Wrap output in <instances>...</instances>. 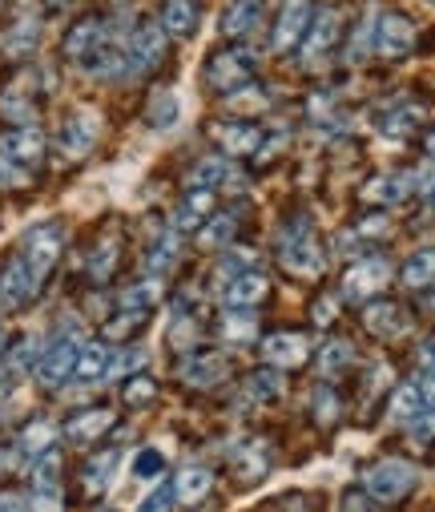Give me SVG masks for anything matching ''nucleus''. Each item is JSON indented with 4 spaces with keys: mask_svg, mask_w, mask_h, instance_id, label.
<instances>
[{
    "mask_svg": "<svg viewBox=\"0 0 435 512\" xmlns=\"http://www.w3.org/2000/svg\"><path fill=\"white\" fill-rule=\"evenodd\" d=\"M77 351H81V339L73 327H65L41 355H37V383L41 388H61V383L73 375L77 367Z\"/></svg>",
    "mask_w": 435,
    "mask_h": 512,
    "instance_id": "3",
    "label": "nucleus"
},
{
    "mask_svg": "<svg viewBox=\"0 0 435 512\" xmlns=\"http://www.w3.org/2000/svg\"><path fill=\"white\" fill-rule=\"evenodd\" d=\"M234 218H238V214H210V226L202 230V242H206V246H222V242L234 234V226H238Z\"/></svg>",
    "mask_w": 435,
    "mask_h": 512,
    "instance_id": "44",
    "label": "nucleus"
},
{
    "mask_svg": "<svg viewBox=\"0 0 435 512\" xmlns=\"http://www.w3.org/2000/svg\"><path fill=\"white\" fill-rule=\"evenodd\" d=\"M101 512H109V508H101Z\"/></svg>",
    "mask_w": 435,
    "mask_h": 512,
    "instance_id": "61",
    "label": "nucleus"
},
{
    "mask_svg": "<svg viewBox=\"0 0 435 512\" xmlns=\"http://www.w3.org/2000/svg\"><path fill=\"white\" fill-rule=\"evenodd\" d=\"M37 287L41 283L29 275V267L21 263V254H17V259L5 271H0V303H5V307H25L37 295Z\"/></svg>",
    "mask_w": 435,
    "mask_h": 512,
    "instance_id": "16",
    "label": "nucleus"
},
{
    "mask_svg": "<svg viewBox=\"0 0 435 512\" xmlns=\"http://www.w3.org/2000/svg\"><path fill=\"white\" fill-rule=\"evenodd\" d=\"M387 279H391V263L387 259H359L347 275H343V299H351V303H359V299H371L379 287H387Z\"/></svg>",
    "mask_w": 435,
    "mask_h": 512,
    "instance_id": "10",
    "label": "nucleus"
},
{
    "mask_svg": "<svg viewBox=\"0 0 435 512\" xmlns=\"http://www.w3.org/2000/svg\"><path fill=\"white\" fill-rule=\"evenodd\" d=\"M45 146H49V142H45V134L37 130L33 121H29V125H13V130L0 138V150H5L0 158H9L13 166L29 170V166H37V162L45 158Z\"/></svg>",
    "mask_w": 435,
    "mask_h": 512,
    "instance_id": "9",
    "label": "nucleus"
},
{
    "mask_svg": "<svg viewBox=\"0 0 435 512\" xmlns=\"http://www.w3.org/2000/svg\"><path fill=\"white\" fill-rule=\"evenodd\" d=\"M0 512H25L21 496H13V492H0Z\"/></svg>",
    "mask_w": 435,
    "mask_h": 512,
    "instance_id": "54",
    "label": "nucleus"
},
{
    "mask_svg": "<svg viewBox=\"0 0 435 512\" xmlns=\"http://www.w3.org/2000/svg\"><path fill=\"white\" fill-rule=\"evenodd\" d=\"M210 492H214V472L202 468V464H186V468L178 472V480H174V500L186 504V508L202 504Z\"/></svg>",
    "mask_w": 435,
    "mask_h": 512,
    "instance_id": "19",
    "label": "nucleus"
},
{
    "mask_svg": "<svg viewBox=\"0 0 435 512\" xmlns=\"http://www.w3.org/2000/svg\"><path fill=\"white\" fill-rule=\"evenodd\" d=\"M278 254H282V267L295 275V279H315V275H323V267H327V254H323L315 230H311L303 218H295V222L282 226V234H278Z\"/></svg>",
    "mask_w": 435,
    "mask_h": 512,
    "instance_id": "1",
    "label": "nucleus"
},
{
    "mask_svg": "<svg viewBox=\"0 0 435 512\" xmlns=\"http://www.w3.org/2000/svg\"><path fill=\"white\" fill-rule=\"evenodd\" d=\"M311 25V0H286L282 13H278V25H274V37H270V49L274 53H286L303 41Z\"/></svg>",
    "mask_w": 435,
    "mask_h": 512,
    "instance_id": "12",
    "label": "nucleus"
},
{
    "mask_svg": "<svg viewBox=\"0 0 435 512\" xmlns=\"http://www.w3.org/2000/svg\"><path fill=\"white\" fill-rule=\"evenodd\" d=\"M351 359H355V347H351L347 339H327V343L319 347V355H315V363H319L323 375H339Z\"/></svg>",
    "mask_w": 435,
    "mask_h": 512,
    "instance_id": "33",
    "label": "nucleus"
},
{
    "mask_svg": "<svg viewBox=\"0 0 435 512\" xmlns=\"http://www.w3.org/2000/svg\"><path fill=\"white\" fill-rule=\"evenodd\" d=\"M266 275H258V271H246V275H230L226 279V287H222V303L230 307V311H250V307H258L262 299H266Z\"/></svg>",
    "mask_w": 435,
    "mask_h": 512,
    "instance_id": "14",
    "label": "nucleus"
},
{
    "mask_svg": "<svg viewBox=\"0 0 435 512\" xmlns=\"http://www.w3.org/2000/svg\"><path fill=\"white\" fill-rule=\"evenodd\" d=\"M411 432H415L419 440H431V436H435V412H419V416L411 420Z\"/></svg>",
    "mask_w": 435,
    "mask_h": 512,
    "instance_id": "50",
    "label": "nucleus"
},
{
    "mask_svg": "<svg viewBox=\"0 0 435 512\" xmlns=\"http://www.w3.org/2000/svg\"><path fill=\"white\" fill-rule=\"evenodd\" d=\"M258 25H262V0H234V5L226 9V17H222V33L234 37V41L250 37Z\"/></svg>",
    "mask_w": 435,
    "mask_h": 512,
    "instance_id": "21",
    "label": "nucleus"
},
{
    "mask_svg": "<svg viewBox=\"0 0 435 512\" xmlns=\"http://www.w3.org/2000/svg\"><path fill=\"white\" fill-rule=\"evenodd\" d=\"M419 363H423L427 371H435V335L423 339V347H419Z\"/></svg>",
    "mask_w": 435,
    "mask_h": 512,
    "instance_id": "53",
    "label": "nucleus"
},
{
    "mask_svg": "<svg viewBox=\"0 0 435 512\" xmlns=\"http://www.w3.org/2000/svg\"><path fill=\"white\" fill-rule=\"evenodd\" d=\"M363 323H367V331L379 335V339H395V335H403V327H407L403 307H399V303H387V299L371 303V307L363 311Z\"/></svg>",
    "mask_w": 435,
    "mask_h": 512,
    "instance_id": "20",
    "label": "nucleus"
},
{
    "mask_svg": "<svg viewBox=\"0 0 435 512\" xmlns=\"http://www.w3.org/2000/svg\"><path fill=\"white\" fill-rule=\"evenodd\" d=\"M141 363H145V351H141V347H125L121 355H113V359H109V379H121V375L137 371Z\"/></svg>",
    "mask_w": 435,
    "mask_h": 512,
    "instance_id": "47",
    "label": "nucleus"
},
{
    "mask_svg": "<svg viewBox=\"0 0 435 512\" xmlns=\"http://www.w3.org/2000/svg\"><path fill=\"white\" fill-rule=\"evenodd\" d=\"M218 146L230 154V158H246V154H258L262 150V130L250 121H222L214 130Z\"/></svg>",
    "mask_w": 435,
    "mask_h": 512,
    "instance_id": "15",
    "label": "nucleus"
},
{
    "mask_svg": "<svg viewBox=\"0 0 435 512\" xmlns=\"http://www.w3.org/2000/svg\"><path fill=\"white\" fill-rule=\"evenodd\" d=\"M121 396H125L129 408H141V404H150V400L158 396V383H154L150 375H133V379L125 383V392H121Z\"/></svg>",
    "mask_w": 435,
    "mask_h": 512,
    "instance_id": "42",
    "label": "nucleus"
},
{
    "mask_svg": "<svg viewBox=\"0 0 435 512\" xmlns=\"http://www.w3.org/2000/svg\"><path fill=\"white\" fill-rule=\"evenodd\" d=\"M9 388H13V371H5V367H0V400L9 396Z\"/></svg>",
    "mask_w": 435,
    "mask_h": 512,
    "instance_id": "56",
    "label": "nucleus"
},
{
    "mask_svg": "<svg viewBox=\"0 0 435 512\" xmlns=\"http://www.w3.org/2000/svg\"><path fill=\"white\" fill-rule=\"evenodd\" d=\"M61 246H65V230H61L57 222H41V226H33V230L25 234V242H21V263L29 267V275H33L37 283H45L49 271L57 267Z\"/></svg>",
    "mask_w": 435,
    "mask_h": 512,
    "instance_id": "2",
    "label": "nucleus"
},
{
    "mask_svg": "<svg viewBox=\"0 0 435 512\" xmlns=\"http://www.w3.org/2000/svg\"><path fill=\"white\" fill-rule=\"evenodd\" d=\"M9 347V335H5V327H0V351H5Z\"/></svg>",
    "mask_w": 435,
    "mask_h": 512,
    "instance_id": "59",
    "label": "nucleus"
},
{
    "mask_svg": "<svg viewBox=\"0 0 435 512\" xmlns=\"http://www.w3.org/2000/svg\"><path fill=\"white\" fill-rule=\"evenodd\" d=\"M427 154H431V162H435V130L427 134Z\"/></svg>",
    "mask_w": 435,
    "mask_h": 512,
    "instance_id": "58",
    "label": "nucleus"
},
{
    "mask_svg": "<svg viewBox=\"0 0 435 512\" xmlns=\"http://www.w3.org/2000/svg\"><path fill=\"white\" fill-rule=\"evenodd\" d=\"M29 508L33 512H65V496H61V488H33Z\"/></svg>",
    "mask_w": 435,
    "mask_h": 512,
    "instance_id": "48",
    "label": "nucleus"
},
{
    "mask_svg": "<svg viewBox=\"0 0 435 512\" xmlns=\"http://www.w3.org/2000/svg\"><path fill=\"white\" fill-rule=\"evenodd\" d=\"M254 77V57L246 49H222L206 61V85L214 93H238Z\"/></svg>",
    "mask_w": 435,
    "mask_h": 512,
    "instance_id": "5",
    "label": "nucleus"
},
{
    "mask_svg": "<svg viewBox=\"0 0 435 512\" xmlns=\"http://www.w3.org/2000/svg\"><path fill=\"white\" fill-rule=\"evenodd\" d=\"M182 117V105H178V97L170 93V89H158L154 97H150V109H145V121L154 125V130H170V125Z\"/></svg>",
    "mask_w": 435,
    "mask_h": 512,
    "instance_id": "32",
    "label": "nucleus"
},
{
    "mask_svg": "<svg viewBox=\"0 0 435 512\" xmlns=\"http://www.w3.org/2000/svg\"><path fill=\"white\" fill-rule=\"evenodd\" d=\"M226 371H230V363L218 351H190L178 363V375L190 383V388H214V383L226 379Z\"/></svg>",
    "mask_w": 435,
    "mask_h": 512,
    "instance_id": "13",
    "label": "nucleus"
},
{
    "mask_svg": "<svg viewBox=\"0 0 435 512\" xmlns=\"http://www.w3.org/2000/svg\"><path fill=\"white\" fill-rule=\"evenodd\" d=\"M170 504H174V492H170V488H154L150 496L141 500L137 512H170Z\"/></svg>",
    "mask_w": 435,
    "mask_h": 512,
    "instance_id": "49",
    "label": "nucleus"
},
{
    "mask_svg": "<svg viewBox=\"0 0 435 512\" xmlns=\"http://www.w3.org/2000/svg\"><path fill=\"white\" fill-rule=\"evenodd\" d=\"M419 392H423V400H435V371L427 375V383H423V388H419Z\"/></svg>",
    "mask_w": 435,
    "mask_h": 512,
    "instance_id": "57",
    "label": "nucleus"
},
{
    "mask_svg": "<svg viewBox=\"0 0 435 512\" xmlns=\"http://www.w3.org/2000/svg\"><path fill=\"white\" fill-rule=\"evenodd\" d=\"M423 121V105H395L391 113H383V121H379V130L387 134V138H407V134H415V125Z\"/></svg>",
    "mask_w": 435,
    "mask_h": 512,
    "instance_id": "30",
    "label": "nucleus"
},
{
    "mask_svg": "<svg viewBox=\"0 0 435 512\" xmlns=\"http://www.w3.org/2000/svg\"><path fill=\"white\" fill-rule=\"evenodd\" d=\"M162 29H166L170 37H190V33L198 29V9H194V0H166Z\"/></svg>",
    "mask_w": 435,
    "mask_h": 512,
    "instance_id": "28",
    "label": "nucleus"
},
{
    "mask_svg": "<svg viewBox=\"0 0 435 512\" xmlns=\"http://www.w3.org/2000/svg\"><path fill=\"white\" fill-rule=\"evenodd\" d=\"M174 259H178V238L174 234H162L158 242H154V250L145 254V267L154 271V279L162 275V271H170L174 267Z\"/></svg>",
    "mask_w": 435,
    "mask_h": 512,
    "instance_id": "37",
    "label": "nucleus"
},
{
    "mask_svg": "<svg viewBox=\"0 0 435 512\" xmlns=\"http://www.w3.org/2000/svg\"><path fill=\"white\" fill-rule=\"evenodd\" d=\"M363 488H367V496H375L383 504H395L415 488V468L407 460H379L363 472Z\"/></svg>",
    "mask_w": 435,
    "mask_h": 512,
    "instance_id": "4",
    "label": "nucleus"
},
{
    "mask_svg": "<svg viewBox=\"0 0 435 512\" xmlns=\"http://www.w3.org/2000/svg\"><path fill=\"white\" fill-rule=\"evenodd\" d=\"M254 331H258V319H254L250 311H230V315L222 319V335H226L230 343H246V339H254Z\"/></svg>",
    "mask_w": 435,
    "mask_h": 512,
    "instance_id": "39",
    "label": "nucleus"
},
{
    "mask_svg": "<svg viewBox=\"0 0 435 512\" xmlns=\"http://www.w3.org/2000/svg\"><path fill=\"white\" fill-rule=\"evenodd\" d=\"M419 412H423V392L411 388V383H403V388L395 392V400H391V420L395 424H411Z\"/></svg>",
    "mask_w": 435,
    "mask_h": 512,
    "instance_id": "35",
    "label": "nucleus"
},
{
    "mask_svg": "<svg viewBox=\"0 0 435 512\" xmlns=\"http://www.w3.org/2000/svg\"><path fill=\"white\" fill-rule=\"evenodd\" d=\"M117 464H121V452H117V448H109V452L93 456V460L85 464V472H81V480H85V492H89V496H101V492L113 484V476H117Z\"/></svg>",
    "mask_w": 435,
    "mask_h": 512,
    "instance_id": "25",
    "label": "nucleus"
},
{
    "mask_svg": "<svg viewBox=\"0 0 435 512\" xmlns=\"http://www.w3.org/2000/svg\"><path fill=\"white\" fill-rule=\"evenodd\" d=\"M431 283H435V246H423V250L411 254L407 267H403V287L423 291V287H431Z\"/></svg>",
    "mask_w": 435,
    "mask_h": 512,
    "instance_id": "29",
    "label": "nucleus"
},
{
    "mask_svg": "<svg viewBox=\"0 0 435 512\" xmlns=\"http://www.w3.org/2000/svg\"><path fill=\"white\" fill-rule=\"evenodd\" d=\"M210 214H214V190H194L190 186V194L182 198V206L174 214V230H198L202 222H210Z\"/></svg>",
    "mask_w": 435,
    "mask_h": 512,
    "instance_id": "22",
    "label": "nucleus"
},
{
    "mask_svg": "<svg viewBox=\"0 0 435 512\" xmlns=\"http://www.w3.org/2000/svg\"><path fill=\"white\" fill-rule=\"evenodd\" d=\"M53 436H57V432H53V424H49V420H33V424L21 432V444H17V448H21V452H29V456H41V452H49V448H53Z\"/></svg>",
    "mask_w": 435,
    "mask_h": 512,
    "instance_id": "36",
    "label": "nucleus"
},
{
    "mask_svg": "<svg viewBox=\"0 0 435 512\" xmlns=\"http://www.w3.org/2000/svg\"><path fill=\"white\" fill-rule=\"evenodd\" d=\"M37 45H41V25H37L33 17L17 21V25H13L5 37H0V49H5L9 57H29Z\"/></svg>",
    "mask_w": 435,
    "mask_h": 512,
    "instance_id": "27",
    "label": "nucleus"
},
{
    "mask_svg": "<svg viewBox=\"0 0 435 512\" xmlns=\"http://www.w3.org/2000/svg\"><path fill=\"white\" fill-rule=\"evenodd\" d=\"M411 186H415V178H407V174H379V178H371V182H367L363 198H367V202L395 206V202H403V198L411 194Z\"/></svg>",
    "mask_w": 435,
    "mask_h": 512,
    "instance_id": "23",
    "label": "nucleus"
},
{
    "mask_svg": "<svg viewBox=\"0 0 435 512\" xmlns=\"http://www.w3.org/2000/svg\"><path fill=\"white\" fill-rule=\"evenodd\" d=\"M331 319H335V299H319V303H315V323L327 327Z\"/></svg>",
    "mask_w": 435,
    "mask_h": 512,
    "instance_id": "52",
    "label": "nucleus"
},
{
    "mask_svg": "<svg viewBox=\"0 0 435 512\" xmlns=\"http://www.w3.org/2000/svg\"><path fill=\"white\" fill-rule=\"evenodd\" d=\"M162 57H166V29L154 25V21H141V25L133 29L129 45H125L129 69H133V73H150V69L162 65Z\"/></svg>",
    "mask_w": 435,
    "mask_h": 512,
    "instance_id": "8",
    "label": "nucleus"
},
{
    "mask_svg": "<svg viewBox=\"0 0 435 512\" xmlns=\"http://www.w3.org/2000/svg\"><path fill=\"white\" fill-rule=\"evenodd\" d=\"M109 428H113V412H109V408H89V412H77V416L65 424V436H69L77 448H89V444H97Z\"/></svg>",
    "mask_w": 435,
    "mask_h": 512,
    "instance_id": "18",
    "label": "nucleus"
},
{
    "mask_svg": "<svg viewBox=\"0 0 435 512\" xmlns=\"http://www.w3.org/2000/svg\"><path fill=\"white\" fill-rule=\"evenodd\" d=\"M166 472V456L158 452V448H141L137 456H133V476L137 480H158Z\"/></svg>",
    "mask_w": 435,
    "mask_h": 512,
    "instance_id": "40",
    "label": "nucleus"
},
{
    "mask_svg": "<svg viewBox=\"0 0 435 512\" xmlns=\"http://www.w3.org/2000/svg\"><path fill=\"white\" fill-rule=\"evenodd\" d=\"M141 323H145V315H141V311H125V307H121V311L113 315V323L105 327V339H129Z\"/></svg>",
    "mask_w": 435,
    "mask_h": 512,
    "instance_id": "45",
    "label": "nucleus"
},
{
    "mask_svg": "<svg viewBox=\"0 0 435 512\" xmlns=\"http://www.w3.org/2000/svg\"><path fill=\"white\" fill-rule=\"evenodd\" d=\"M411 45H415V25H411L407 17L383 13V17L375 21V53H379V57H387V61L407 57Z\"/></svg>",
    "mask_w": 435,
    "mask_h": 512,
    "instance_id": "11",
    "label": "nucleus"
},
{
    "mask_svg": "<svg viewBox=\"0 0 435 512\" xmlns=\"http://www.w3.org/2000/svg\"><path fill=\"white\" fill-rule=\"evenodd\" d=\"M158 295H162L158 279H141V283H133V287L121 295V307H125V311H141V315H150V307L158 303Z\"/></svg>",
    "mask_w": 435,
    "mask_h": 512,
    "instance_id": "34",
    "label": "nucleus"
},
{
    "mask_svg": "<svg viewBox=\"0 0 435 512\" xmlns=\"http://www.w3.org/2000/svg\"><path fill=\"white\" fill-rule=\"evenodd\" d=\"M97 134H101V117H97L93 109H77V113H69L65 125L57 130V150H61V158H65V162L85 158V154L93 150Z\"/></svg>",
    "mask_w": 435,
    "mask_h": 512,
    "instance_id": "6",
    "label": "nucleus"
},
{
    "mask_svg": "<svg viewBox=\"0 0 435 512\" xmlns=\"http://www.w3.org/2000/svg\"><path fill=\"white\" fill-rule=\"evenodd\" d=\"M33 488H61V456L49 448L33 464Z\"/></svg>",
    "mask_w": 435,
    "mask_h": 512,
    "instance_id": "38",
    "label": "nucleus"
},
{
    "mask_svg": "<svg viewBox=\"0 0 435 512\" xmlns=\"http://www.w3.org/2000/svg\"><path fill=\"white\" fill-rule=\"evenodd\" d=\"M230 105H234V109H242V113H254V109H266V105H270V97H266V89H262V85H242L238 93H230Z\"/></svg>",
    "mask_w": 435,
    "mask_h": 512,
    "instance_id": "43",
    "label": "nucleus"
},
{
    "mask_svg": "<svg viewBox=\"0 0 435 512\" xmlns=\"http://www.w3.org/2000/svg\"><path fill=\"white\" fill-rule=\"evenodd\" d=\"M13 182H25V170L13 166L9 158H0V186H13Z\"/></svg>",
    "mask_w": 435,
    "mask_h": 512,
    "instance_id": "51",
    "label": "nucleus"
},
{
    "mask_svg": "<svg viewBox=\"0 0 435 512\" xmlns=\"http://www.w3.org/2000/svg\"><path fill=\"white\" fill-rule=\"evenodd\" d=\"M246 400L250 404H274V400H282V375H278V367L254 371L246 379Z\"/></svg>",
    "mask_w": 435,
    "mask_h": 512,
    "instance_id": "31",
    "label": "nucleus"
},
{
    "mask_svg": "<svg viewBox=\"0 0 435 512\" xmlns=\"http://www.w3.org/2000/svg\"><path fill=\"white\" fill-rule=\"evenodd\" d=\"M234 464H238V472H242L246 480H258L270 460H266V448H262V444H246V448L234 456Z\"/></svg>",
    "mask_w": 435,
    "mask_h": 512,
    "instance_id": "41",
    "label": "nucleus"
},
{
    "mask_svg": "<svg viewBox=\"0 0 435 512\" xmlns=\"http://www.w3.org/2000/svg\"><path fill=\"white\" fill-rule=\"evenodd\" d=\"M109 359H113V351H109L105 343H81L73 375H77L81 383H97V379L109 375Z\"/></svg>",
    "mask_w": 435,
    "mask_h": 512,
    "instance_id": "24",
    "label": "nucleus"
},
{
    "mask_svg": "<svg viewBox=\"0 0 435 512\" xmlns=\"http://www.w3.org/2000/svg\"><path fill=\"white\" fill-rule=\"evenodd\" d=\"M113 263H117V238H105V242L97 246V254H93V263H89V275H93V279H109Z\"/></svg>",
    "mask_w": 435,
    "mask_h": 512,
    "instance_id": "46",
    "label": "nucleus"
},
{
    "mask_svg": "<svg viewBox=\"0 0 435 512\" xmlns=\"http://www.w3.org/2000/svg\"><path fill=\"white\" fill-rule=\"evenodd\" d=\"M339 9H323L319 17H311V25H307V33H303V65L307 69H319V65H327V57H331V49L339 45Z\"/></svg>",
    "mask_w": 435,
    "mask_h": 512,
    "instance_id": "7",
    "label": "nucleus"
},
{
    "mask_svg": "<svg viewBox=\"0 0 435 512\" xmlns=\"http://www.w3.org/2000/svg\"><path fill=\"white\" fill-rule=\"evenodd\" d=\"M307 351H311V343L295 331H278L262 343V355L270 367H299V363H307Z\"/></svg>",
    "mask_w": 435,
    "mask_h": 512,
    "instance_id": "17",
    "label": "nucleus"
},
{
    "mask_svg": "<svg viewBox=\"0 0 435 512\" xmlns=\"http://www.w3.org/2000/svg\"><path fill=\"white\" fill-rule=\"evenodd\" d=\"M234 182H238V174L230 170L226 158H202L194 166V174H190V186L194 190H222V186H234Z\"/></svg>",
    "mask_w": 435,
    "mask_h": 512,
    "instance_id": "26",
    "label": "nucleus"
},
{
    "mask_svg": "<svg viewBox=\"0 0 435 512\" xmlns=\"http://www.w3.org/2000/svg\"><path fill=\"white\" fill-rule=\"evenodd\" d=\"M53 5H57V9H61V5H65V0H53Z\"/></svg>",
    "mask_w": 435,
    "mask_h": 512,
    "instance_id": "60",
    "label": "nucleus"
},
{
    "mask_svg": "<svg viewBox=\"0 0 435 512\" xmlns=\"http://www.w3.org/2000/svg\"><path fill=\"white\" fill-rule=\"evenodd\" d=\"M319 412H323V416H319V420H331V416H335V400H331V396H327V392H323V396H319Z\"/></svg>",
    "mask_w": 435,
    "mask_h": 512,
    "instance_id": "55",
    "label": "nucleus"
}]
</instances>
